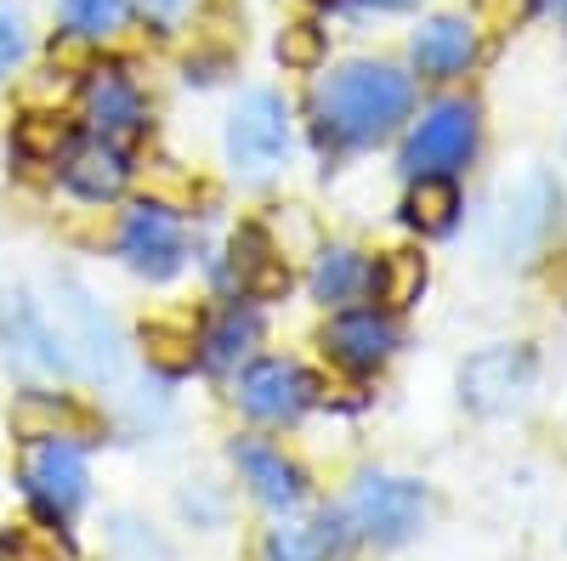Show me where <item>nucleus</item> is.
Wrapping results in <instances>:
<instances>
[{
  "label": "nucleus",
  "mask_w": 567,
  "mask_h": 561,
  "mask_svg": "<svg viewBox=\"0 0 567 561\" xmlns=\"http://www.w3.org/2000/svg\"><path fill=\"white\" fill-rule=\"evenodd\" d=\"M471 58H477V34H471L465 18H432L414 34V69L425 80H454L465 74Z\"/></svg>",
  "instance_id": "obj_14"
},
{
  "label": "nucleus",
  "mask_w": 567,
  "mask_h": 561,
  "mask_svg": "<svg viewBox=\"0 0 567 561\" xmlns=\"http://www.w3.org/2000/svg\"><path fill=\"white\" fill-rule=\"evenodd\" d=\"M125 159H120V148H109V143H97V148H85V154H74L69 159V170H63V181L74 187L80 199H120L125 194Z\"/></svg>",
  "instance_id": "obj_18"
},
{
  "label": "nucleus",
  "mask_w": 567,
  "mask_h": 561,
  "mask_svg": "<svg viewBox=\"0 0 567 561\" xmlns=\"http://www.w3.org/2000/svg\"><path fill=\"white\" fill-rule=\"evenodd\" d=\"M0 335H7V352L23 374H69L52 330H45V318L34 307V295H12L0 301Z\"/></svg>",
  "instance_id": "obj_11"
},
{
  "label": "nucleus",
  "mask_w": 567,
  "mask_h": 561,
  "mask_svg": "<svg viewBox=\"0 0 567 561\" xmlns=\"http://www.w3.org/2000/svg\"><path fill=\"white\" fill-rule=\"evenodd\" d=\"M534 381H539V363L528 346H488L465 363L460 374V397L471 414L483 419H505V414H523L528 397H534Z\"/></svg>",
  "instance_id": "obj_4"
},
{
  "label": "nucleus",
  "mask_w": 567,
  "mask_h": 561,
  "mask_svg": "<svg viewBox=\"0 0 567 561\" xmlns=\"http://www.w3.org/2000/svg\"><path fill=\"white\" fill-rule=\"evenodd\" d=\"M182 7H187V0H142V12H148L154 23H176Z\"/></svg>",
  "instance_id": "obj_28"
},
{
  "label": "nucleus",
  "mask_w": 567,
  "mask_h": 561,
  "mask_svg": "<svg viewBox=\"0 0 567 561\" xmlns=\"http://www.w3.org/2000/svg\"><path fill=\"white\" fill-rule=\"evenodd\" d=\"M23 494L45 522H69L85 499V454L69 437H40L23 448Z\"/></svg>",
  "instance_id": "obj_5"
},
{
  "label": "nucleus",
  "mask_w": 567,
  "mask_h": 561,
  "mask_svg": "<svg viewBox=\"0 0 567 561\" xmlns=\"http://www.w3.org/2000/svg\"><path fill=\"white\" fill-rule=\"evenodd\" d=\"M369 290H374V301H386V307H409V301H420V290H425V261L409 256V250L381 256V267L369 272Z\"/></svg>",
  "instance_id": "obj_23"
},
{
  "label": "nucleus",
  "mask_w": 567,
  "mask_h": 561,
  "mask_svg": "<svg viewBox=\"0 0 567 561\" xmlns=\"http://www.w3.org/2000/svg\"><path fill=\"white\" fill-rule=\"evenodd\" d=\"M12 432L23 443H40V437H80L85 432V414L69 403V397H52V392H23L12 403Z\"/></svg>",
  "instance_id": "obj_17"
},
{
  "label": "nucleus",
  "mask_w": 567,
  "mask_h": 561,
  "mask_svg": "<svg viewBox=\"0 0 567 561\" xmlns=\"http://www.w3.org/2000/svg\"><path fill=\"white\" fill-rule=\"evenodd\" d=\"M290 154V108H284L278 91H250L239 97V108L227 114V159L239 176L261 181L284 165Z\"/></svg>",
  "instance_id": "obj_3"
},
{
  "label": "nucleus",
  "mask_w": 567,
  "mask_h": 561,
  "mask_svg": "<svg viewBox=\"0 0 567 561\" xmlns=\"http://www.w3.org/2000/svg\"><path fill=\"white\" fill-rule=\"evenodd\" d=\"M312 290H318V301H329V307L358 301V295L369 290L363 256H358V250H323V256H318V272H312Z\"/></svg>",
  "instance_id": "obj_21"
},
{
  "label": "nucleus",
  "mask_w": 567,
  "mask_h": 561,
  "mask_svg": "<svg viewBox=\"0 0 567 561\" xmlns=\"http://www.w3.org/2000/svg\"><path fill=\"white\" fill-rule=\"evenodd\" d=\"M403 221L414 227V232H454V221H460V187L449 181V176H420L414 181V194L403 199Z\"/></svg>",
  "instance_id": "obj_19"
},
{
  "label": "nucleus",
  "mask_w": 567,
  "mask_h": 561,
  "mask_svg": "<svg viewBox=\"0 0 567 561\" xmlns=\"http://www.w3.org/2000/svg\"><path fill=\"white\" fill-rule=\"evenodd\" d=\"M347 522H352V533H369L381 544H403L425 522V488L403 482V477H369V482H358V494L347 505Z\"/></svg>",
  "instance_id": "obj_6"
},
{
  "label": "nucleus",
  "mask_w": 567,
  "mask_h": 561,
  "mask_svg": "<svg viewBox=\"0 0 567 561\" xmlns=\"http://www.w3.org/2000/svg\"><path fill=\"white\" fill-rule=\"evenodd\" d=\"M233 284H239L250 301H267V295L290 290V267H284V256L272 250V239L261 227L233 232Z\"/></svg>",
  "instance_id": "obj_13"
},
{
  "label": "nucleus",
  "mask_w": 567,
  "mask_h": 561,
  "mask_svg": "<svg viewBox=\"0 0 567 561\" xmlns=\"http://www.w3.org/2000/svg\"><path fill=\"white\" fill-rule=\"evenodd\" d=\"M18 58H23V18H18V7L0 0V74H7Z\"/></svg>",
  "instance_id": "obj_27"
},
{
  "label": "nucleus",
  "mask_w": 567,
  "mask_h": 561,
  "mask_svg": "<svg viewBox=\"0 0 567 561\" xmlns=\"http://www.w3.org/2000/svg\"><path fill=\"white\" fill-rule=\"evenodd\" d=\"M45 330H52L69 374H85V381H103V374L120 368V335L103 312V301L91 295L74 272H52L34 295Z\"/></svg>",
  "instance_id": "obj_2"
},
{
  "label": "nucleus",
  "mask_w": 567,
  "mask_h": 561,
  "mask_svg": "<svg viewBox=\"0 0 567 561\" xmlns=\"http://www.w3.org/2000/svg\"><path fill=\"white\" fill-rule=\"evenodd\" d=\"M318 381L301 368V363H284V357H267V363H250L245 381H239V403L245 414L256 419H296L307 403H312Z\"/></svg>",
  "instance_id": "obj_9"
},
{
  "label": "nucleus",
  "mask_w": 567,
  "mask_h": 561,
  "mask_svg": "<svg viewBox=\"0 0 567 561\" xmlns=\"http://www.w3.org/2000/svg\"><path fill=\"white\" fill-rule=\"evenodd\" d=\"M477 154V108L471 103H437L409 136V170L414 176H449Z\"/></svg>",
  "instance_id": "obj_7"
},
{
  "label": "nucleus",
  "mask_w": 567,
  "mask_h": 561,
  "mask_svg": "<svg viewBox=\"0 0 567 561\" xmlns=\"http://www.w3.org/2000/svg\"><path fill=\"white\" fill-rule=\"evenodd\" d=\"M120 256L142 272V278H171L187 256V239L182 227L159 210V205H136L120 227Z\"/></svg>",
  "instance_id": "obj_10"
},
{
  "label": "nucleus",
  "mask_w": 567,
  "mask_h": 561,
  "mask_svg": "<svg viewBox=\"0 0 567 561\" xmlns=\"http://www.w3.org/2000/svg\"><path fill=\"white\" fill-rule=\"evenodd\" d=\"M142 120H148V108H142V97H136L131 80L103 74L97 85H91V131H97V143H109V148L136 143Z\"/></svg>",
  "instance_id": "obj_15"
},
{
  "label": "nucleus",
  "mask_w": 567,
  "mask_h": 561,
  "mask_svg": "<svg viewBox=\"0 0 567 561\" xmlns=\"http://www.w3.org/2000/svg\"><path fill=\"white\" fill-rule=\"evenodd\" d=\"M233 465H239L245 482L256 488V499H267V505H296L307 494L301 471L278 448H267V443H233Z\"/></svg>",
  "instance_id": "obj_16"
},
{
  "label": "nucleus",
  "mask_w": 567,
  "mask_h": 561,
  "mask_svg": "<svg viewBox=\"0 0 567 561\" xmlns=\"http://www.w3.org/2000/svg\"><path fill=\"white\" fill-rule=\"evenodd\" d=\"M256 335H261V323H256V312H239V307H227V312H221V318L210 323V335L199 341V346H205L199 357H205L210 368H221V374H227V368H239V363L250 357Z\"/></svg>",
  "instance_id": "obj_20"
},
{
  "label": "nucleus",
  "mask_w": 567,
  "mask_h": 561,
  "mask_svg": "<svg viewBox=\"0 0 567 561\" xmlns=\"http://www.w3.org/2000/svg\"><path fill=\"white\" fill-rule=\"evenodd\" d=\"M323 346H329V357H336L341 368L363 374V368H381V363L392 357L398 335H392V323L374 318V312H341L336 323H329Z\"/></svg>",
  "instance_id": "obj_12"
},
{
  "label": "nucleus",
  "mask_w": 567,
  "mask_h": 561,
  "mask_svg": "<svg viewBox=\"0 0 567 561\" xmlns=\"http://www.w3.org/2000/svg\"><path fill=\"white\" fill-rule=\"evenodd\" d=\"M550 221H556V187L545 176H523L511 194H499V205L488 216V239L499 256H528L545 239Z\"/></svg>",
  "instance_id": "obj_8"
},
{
  "label": "nucleus",
  "mask_w": 567,
  "mask_h": 561,
  "mask_svg": "<svg viewBox=\"0 0 567 561\" xmlns=\"http://www.w3.org/2000/svg\"><path fill=\"white\" fill-rule=\"evenodd\" d=\"M142 352H148V363L159 374H182V368H194V357H199L194 335L171 330V323H148V330H142Z\"/></svg>",
  "instance_id": "obj_24"
},
{
  "label": "nucleus",
  "mask_w": 567,
  "mask_h": 561,
  "mask_svg": "<svg viewBox=\"0 0 567 561\" xmlns=\"http://www.w3.org/2000/svg\"><path fill=\"white\" fill-rule=\"evenodd\" d=\"M414 103L409 74H398L392 63H347L318 85V125L329 143H374L386 136Z\"/></svg>",
  "instance_id": "obj_1"
},
{
  "label": "nucleus",
  "mask_w": 567,
  "mask_h": 561,
  "mask_svg": "<svg viewBox=\"0 0 567 561\" xmlns=\"http://www.w3.org/2000/svg\"><path fill=\"white\" fill-rule=\"evenodd\" d=\"M369 7H386V12H403V7H414V0H369Z\"/></svg>",
  "instance_id": "obj_29"
},
{
  "label": "nucleus",
  "mask_w": 567,
  "mask_h": 561,
  "mask_svg": "<svg viewBox=\"0 0 567 561\" xmlns=\"http://www.w3.org/2000/svg\"><path fill=\"white\" fill-rule=\"evenodd\" d=\"M329 7H336V0H329Z\"/></svg>",
  "instance_id": "obj_30"
},
{
  "label": "nucleus",
  "mask_w": 567,
  "mask_h": 561,
  "mask_svg": "<svg viewBox=\"0 0 567 561\" xmlns=\"http://www.w3.org/2000/svg\"><path fill=\"white\" fill-rule=\"evenodd\" d=\"M278 63L284 69H318L323 63V29L318 23H290V29H284L278 34Z\"/></svg>",
  "instance_id": "obj_26"
},
{
  "label": "nucleus",
  "mask_w": 567,
  "mask_h": 561,
  "mask_svg": "<svg viewBox=\"0 0 567 561\" xmlns=\"http://www.w3.org/2000/svg\"><path fill=\"white\" fill-rule=\"evenodd\" d=\"M63 23H69V34H80V40L114 34V29L125 23V0H63Z\"/></svg>",
  "instance_id": "obj_25"
},
{
  "label": "nucleus",
  "mask_w": 567,
  "mask_h": 561,
  "mask_svg": "<svg viewBox=\"0 0 567 561\" xmlns=\"http://www.w3.org/2000/svg\"><path fill=\"white\" fill-rule=\"evenodd\" d=\"M12 143H18V154H29V159H58V154L74 143V120L58 114V108H29V114L18 120V131H12Z\"/></svg>",
  "instance_id": "obj_22"
}]
</instances>
